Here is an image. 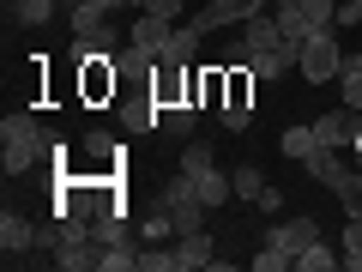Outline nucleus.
Here are the masks:
<instances>
[{
	"label": "nucleus",
	"instance_id": "f257e3e1",
	"mask_svg": "<svg viewBox=\"0 0 362 272\" xmlns=\"http://www.w3.org/2000/svg\"><path fill=\"white\" fill-rule=\"evenodd\" d=\"M0 164H6V176H30V169L42 164V157H54V152H66L61 140H54L49 128H42L30 109H13V115L0 121Z\"/></svg>",
	"mask_w": 362,
	"mask_h": 272
},
{
	"label": "nucleus",
	"instance_id": "f03ea898",
	"mask_svg": "<svg viewBox=\"0 0 362 272\" xmlns=\"http://www.w3.org/2000/svg\"><path fill=\"white\" fill-rule=\"evenodd\" d=\"M157 206L169 212V218H175V236L181 230H206V200H199V181L187 176V169H175V176L163 181V194H157Z\"/></svg>",
	"mask_w": 362,
	"mask_h": 272
},
{
	"label": "nucleus",
	"instance_id": "7ed1b4c3",
	"mask_svg": "<svg viewBox=\"0 0 362 272\" xmlns=\"http://www.w3.org/2000/svg\"><path fill=\"white\" fill-rule=\"evenodd\" d=\"M302 79L308 85H332L338 73H344V49H338V30H320V37H308L302 42Z\"/></svg>",
	"mask_w": 362,
	"mask_h": 272
},
{
	"label": "nucleus",
	"instance_id": "20e7f679",
	"mask_svg": "<svg viewBox=\"0 0 362 272\" xmlns=\"http://www.w3.org/2000/svg\"><path fill=\"white\" fill-rule=\"evenodd\" d=\"M254 13H272V0H206L187 25L199 30V37H211V30H230V25H247Z\"/></svg>",
	"mask_w": 362,
	"mask_h": 272
},
{
	"label": "nucleus",
	"instance_id": "39448f33",
	"mask_svg": "<svg viewBox=\"0 0 362 272\" xmlns=\"http://www.w3.org/2000/svg\"><path fill=\"white\" fill-rule=\"evenodd\" d=\"M115 49H121L115 25H97V30H78V37L66 42V61H73V67H85V61H115Z\"/></svg>",
	"mask_w": 362,
	"mask_h": 272
},
{
	"label": "nucleus",
	"instance_id": "423d86ee",
	"mask_svg": "<svg viewBox=\"0 0 362 272\" xmlns=\"http://www.w3.org/2000/svg\"><path fill=\"white\" fill-rule=\"evenodd\" d=\"M356 133H362V115H356V109H326V115L314 121V140L332 145V152H350Z\"/></svg>",
	"mask_w": 362,
	"mask_h": 272
},
{
	"label": "nucleus",
	"instance_id": "0eeeda50",
	"mask_svg": "<svg viewBox=\"0 0 362 272\" xmlns=\"http://www.w3.org/2000/svg\"><path fill=\"white\" fill-rule=\"evenodd\" d=\"M266 242H278V248H284L290 260H296V254H302L308 242H320V224H314V218H272Z\"/></svg>",
	"mask_w": 362,
	"mask_h": 272
},
{
	"label": "nucleus",
	"instance_id": "6e6552de",
	"mask_svg": "<svg viewBox=\"0 0 362 272\" xmlns=\"http://www.w3.org/2000/svg\"><path fill=\"white\" fill-rule=\"evenodd\" d=\"M199 266H218V242L206 230H181L175 236V272H199Z\"/></svg>",
	"mask_w": 362,
	"mask_h": 272
},
{
	"label": "nucleus",
	"instance_id": "1a4fd4ad",
	"mask_svg": "<svg viewBox=\"0 0 362 272\" xmlns=\"http://www.w3.org/2000/svg\"><path fill=\"white\" fill-rule=\"evenodd\" d=\"M169 37H175V25H169V18H157V13H139V18H133V30H127V42H133V49L157 55V61H163Z\"/></svg>",
	"mask_w": 362,
	"mask_h": 272
},
{
	"label": "nucleus",
	"instance_id": "9d476101",
	"mask_svg": "<svg viewBox=\"0 0 362 272\" xmlns=\"http://www.w3.org/2000/svg\"><path fill=\"white\" fill-rule=\"evenodd\" d=\"M30 248H37V224H30L25 212L6 206V218H0V254L18 260V254H30Z\"/></svg>",
	"mask_w": 362,
	"mask_h": 272
},
{
	"label": "nucleus",
	"instance_id": "9b49d317",
	"mask_svg": "<svg viewBox=\"0 0 362 272\" xmlns=\"http://www.w3.org/2000/svg\"><path fill=\"white\" fill-rule=\"evenodd\" d=\"M121 128L127 133H157V97L151 91H139V97H121Z\"/></svg>",
	"mask_w": 362,
	"mask_h": 272
},
{
	"label": "nucleus",
	"instance_id": "f8f14e48",
	"mask_svg": "<svg viewBox=\"0 0 362 272\" xmlns=\"http://www.w3.org/2000/svg\"><path fill=\"white\" fill-rule=\"evenodd\" d=\"M199 128V109L194 103H157V133H169V140H194Z\"/></svg>",
	"mask_w": 362,
	"mask_h": 272
},
{
	"label": "nucleus",
	"instance_id": "ddd939ff",
	"mask_svg": "<svg viewBox=\"0 0 362 272\" xmlns=\"http://www.w3.org/2000/svg\"><path fill=\"white\" fill-rule=\"evenodd\" d=\"M302 169H308V176L320 181V188H338L350 164H344V152H332V145H314V157H308V164H302Z\"/></svg>",
	"mask_w": 362,
	"mask_h": 272
},
{
	"label": "nucleus",
	"instance_id": "4468645a",
	"mask_svg": "<svg viewBox=\"0 0 362 272\" xmlns=\"http://www.w3.org/2000/svg\"><path fill=\"white\" fill-rule=\"evenodd\" d=\"M199 200H206V206H235V181H230V169H218V164H211V169H199Z\"/></svg>",
	"mask_w": 362,
	"mask_h": 272
},
{
	"label": "nucleus",
	"instance_id": "2eb2a0df",
	"mask_svg": "<svg viewBox=\"0 0 362 272\" xmlns=\"http://www.w3.org/2000/svg\"><path fill=\"white\" fill-rule=\"evenodd\" d=\"M218 121H223V133H247V128H254V103H247V91H230V97H223Z\"/></svg>",
	"mask_w": 362,
	"mask_h": 272
},
{
	"label": "nucleus",
	"instance_id": "dca6fc26",
	"mask_svg": "<svg viewBox=\"0 0 362 272\" xmlns=\"http://www.w3.org/2000/svg\"><path fill=\"white\" fill-rule=\"evenodd\" d=\"M199 30L194 25H175V37H169V49H163V67H194V55H199Z\"/></svg>",
	"mask_w": 362,
	"mask_h": 272
},
{
	"label": "nucleus",
	"instance_id": "f3484780",
	"mask_svg": "<svg viewBox=\"0 0 362 272\" xmlns=\"http://www.w3.org/2000/svg\"><path fill=\"white\" fill-rule=\"evenodd\" d=\"M344 266V248H332V242H308L296 254V272H338Z\"/></svg>",
	"mask_w": 362,
	"mask_h": 272
},
{
	"label": "nucleus",
	"instance_id": "a211bd4d",
	"mask_svg": "<svg viewBox=\"0 0 362 272\" xmlns=\"http://www.w3.org/2000/svg\"><path fill=\"white\" fill-rule=\"evenodd\" d=\"M97 25H109V6L103 0H78V6H66V30H97Z\"/></svg>",
	"mask_w": 362,
	"mask_h": 272
},
{
	"label": "nucleus",
	"instance_id": "6ab92c4d",
	"mask_svg": "<svg viewBox=\"0 0 362 272\" xmlns=\"http://www.w3.org/2000/svg\"><path fill=\"white\" fill-rule=\"evenodd\" d=\"M218 164V152H211V140H181V169L187 176H199V169Z\"/></svg>",
	"mask_w": 362,
	"mask_h": 272
},
{
	"label": "nucleus",
	"instance_id": "aec40b11",
	"mask_svg": "<svg viewBox=\"0 0 362 272\" xmlns=\"http://www.w3.org/2000/svg\"><path fill=\"white\" fill-rule=\"evenodd\" d=\"M230 181H235V200H242V206H254L259 188H266V176H259L254 164H235V169H230Z\"/></svg>",
	"mask_w": 362,
	"mask_h": 272
},
{
	"label": "nucleus",
	"instance_id": "412c9836",
	"mask_svg": "<svg viewBox=\"0 0 362 272\" xmlns=\"http://www.w3.org/2000/svg\"><path fill=\"white\" fill-rule=\"evenodd\" d=\"M332 194L344 206V218H362V169H344V181H338Z\"/></svg>",
	"mask_w": 362,
	"mask_h": 272
},
{
	"label": "nucleus",
	"instance_id": "4be33fe9",
	"mask_svg": "<svg viewBox=\"0 0 362 272\" xmlns=\"http://www.w3.org/2000/svg\"><path fill=\"white\" fill-rule=\"evenodd\" d=\"M54 6H61V0H13V18L37 30V25H49V18H54Z\"/></svg>",
	"mask_w": 362,
	"mask_h": 272
},
{
	"label": "nucleus",
	"instance_id": "5701e85b",
	"mask_svg": "<svg viewBox=\"0 0 362 272\" xmlns=\"http://www.w3.org/2000/svg\"><path fill=\"white\" fill-rule=\"evenodd\" d=\"M278 145H284V157L308 164V157H314V145H320V140H314V128H284V140H278Z\"/></svg>",
	"mask_w": 362,
	"mask_h": 272
},
{
	"label": "nucleus",
	"instance_id": "b1692460",
	"mask_svg": "<svg viewBox=\"0 0 362 272\" xmlns=\"http://www.w3.org/2000/svg\"><path fill=\"white\" fill-rule=\"evenodd\" d=\"M338 91H344V109H356V115H362V61H344Z\"/></svg>",
	"mask_w": 362,
	"mask_h": 272
},
{
	"label": "nucleus",
	"instance_id": "393cba45",
	"mask_svg": "<svg viewBox=\"0 0 362 272\" xmlns=\"http://www.w3.org/2000/svg\"><path fill=\"white\" fill-rule=\"evenodd\" d=\"M139 236H145V242H169V236H175V218H169L163 206L145 212V218H139Z\"/></svg>",
	"mask_w": 362,
	"mask_h": 272
},
{
	"label": "nucleus",
	"instance_id": "a878e982",
	"mask_svg": "<svg viewBox=\"0 0 362 272\" xmlns=\"http://www.w3.org/2000/svg\"><path fill=\"white\" fill-rule=\"evenodd\" d=\"M139 272H175V242H157V248H139Z\"/></svg>",
	"mask_w": 362,
	"mask_h": 272
},
{
	"label": "nucleus",
	"instance_id": "bb28decb",
	"mask_svg": "<svg viewBox=\"0 0 362 272\" xmlns=\"http://www.w3.org/2000/svg\"><path fill=\"white\" fill-rule=\"evenodd\" d=\"M344 272H362V218H344Z\"/></svg>",
	"mask_w": 362,
	"mask_h": 272
},
{
	"label": "nucleus",
	"instance_id": "cd10ccee",
	"mask_svg": "<svg viewBox=\"0 0 362 272\" xmlns=\"http://www.w3.org/2000/svg\"><path fill=\"white\" fill-rule=\"evenodd\" d=\"M290 266H296V260H290L278 242H259V254H254V272H290Z\"/></svg>",
	"mask_w": 362,
	"mask_h": 272
},
{
	"label": "nucleus",
	"instance_id": "c85d7f7f",
	"mask_svg": "<svg viewBox=\"0 0 362 272\" xmlns=\"http://www.w3.org/2000/svg\"><path fill=\"white\" fill-rule=\"evenodd\" d=\"M85 152L97 157V164H115V157H121V145L109 140V133H85Z\"/></svg>",
	"mask_w": 362,
	"mask_h": 272
},
{
	"label": "nucleus",
	"instance_id": "c756f323",
	"mask_svg": "<svg viewBox=\"0 0 362 272\" xmlns=\"http://www.w3.org/2000/svg\"><path fill=\"white\" fill-rule=\"evenodd\" d=\"M139 13H157V18H169V25H181L187 0H139Z\"/></svg>",
	"mask_w": 362,
	"mask_h": 272
},
{
	"label": "nucleus",
	"instance_id": "7c9ffc66",
	"mask_svg": "<svg viewBox=\"0 0 362 272\" xmlns=\"http://www.w3.org/2000/svg\"><path fill=\"white\" fill-rule=\"evenodd\" d=\"M254 212H259V218H284V194H278V188H259Z\"/></svg>",
	"mask_w": 362,
	"mask_h": 272
},
{
	"label": "nucleus",
	"instance_id": "2f4dec72",
	"mask_svg": "<svg viewBox=\"0 0 362 272\" xmlns=\"http://www.w3.org/2000/svg\"><path fill=\"white\" fill-rule=\"evenodd\" d=\"M356 61H362V49H356Z\"/></svg>",
	"mask_w": 362,
	"mask_h": 272
},
{
	"label": "nucleus",
	"instance_id": "473e14b6",
	"mask_svg": "<svg viewBox=\"0 0 362 272\" xmlns=\"http://www.w3.org/2000/svg\"><path fill=\"white\" fill-rule=\"evenodd\" d=\"M356 6H362V0H356Z\"/></svg>",
	"mask_w": 362,
	"mask_h": 272
}]
</instances>
